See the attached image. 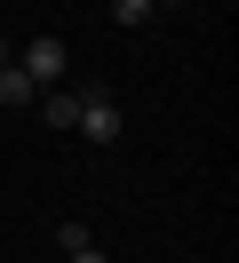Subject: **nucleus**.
I'll return each instance as SVG.
<instances>
[{
	"label": "nucleus",
	"mask_w": 239,
	"mask_h": 263,
	"mask_svg": "<svg viewBox=\"0 0 239 263\" xmlns=\"http://www.w3.org/2000/svg\"><path fill=\"white\" fill-rule=\"evenodd\" d=\"M80 136H96V144L120 136V96H112V88H88V96H80Z\"/></svg>",
	"instance_id": "nucleus-1"
},
{
	"label": "nucleus",
	"mask_w": 239,
	"mask_h": 263,
	"mask_svg": "<svg viewBox=\"0 0 239 263\" xmlns=\"http://www.w3.org/2000/svg\"><path fill=\"white\" fill-rule=\"evenodd\" d=\"M16 72H24L32 88H48V80H56V72H64V40H56V32H40V40H32V48H24V64H16Z\"/></svg>",
	"instance_id": "nucleus-2"
},
{
	"label": "nucleus",
	"mask_w": 239,
	"mask_h": 263,
	"mask_svg": "<svg viewBox=\"0 0 239 263\" xmlns=\"http://www.w3.org/2000/svg\"><path fill=\"white\" fill-rule=\"evenodd\" d=\"M40 120H48V128H80V96H72V88H56V96L40 104Z\"/></svg>",
	"instance_id": "nucleus-3"
},
{
	"label": "nucleus",
	"mask_w": 239,
	"mask_h": 263,
	"mask_svg": "<svg viewBox=\"0 0 239 263\" xmlns=\"http://www.w3.org/2000/svg\"><path fill=\"white\" fill-rule=\"evenodd\" d=\"M0 104H8V112H24V104H32V80H24L16 64H0Z\"/></svg>",
	"instance_id": "nucleus-4"
},
{
	"label": "nucleus",
	"mask_w": 239,
	"mask_h": 263,
	"mask_svg": "<svg viewBox=\"0 0 239 263\" xmlns=\"http://www.w3.org/2000/svg\"><path fill=\"white\" fill-rule=\"evenodd\" d=\"M56 247H64V255H80V247H96V239H88V223L72 215V223H56Z\"/></svg>",
	"instance_id": "nucleus-5"
},
{
	"label": "nucleus",
	"mask_w": 239,
	"mask_h": 263,
	"mask_svg": "<svg viewBox=\"0 0 239 263\" xmlns=\"http://www.w3.org/2000/svg\"><path fill=\"white\" fill-rule=\"evenodd\" d=\"M152 16V0H112V24H143Z\"/></svg>",
	"instance_id": "nucleus-6"
},
{
	"label": "nucleus",
	"mask_w": 239,
	"mask_h": 263,
	"mask_svg": "<svg viewBox=\"0 0 239 263\" xmlns=\"http://www.w3.org/2000/svg\"><path fill=\"white\" fill-rule=\"evenodd\" d=\"M72 263H112V255H104V247H80V255H72Z\"/></svg>",
	"instance_id": "nucleus-7"
},
{
	"label": "nucleus",
	"mask_w": 239,
	"mask_h": 263,
	"mask_svg": "<svg viewBox=\"0 0 239 263\" xmlns=\"http://www.w3.org/2000/svg\"><path fill=\"white\" fill-rule=\"evenodd\" d=\"M0 64H8V40H0Z\"/></svg>",
	"instance_id": "nucleus-8"
},
{
	"label": "nucleus",
	"mask_w": 239,
	"mask_h": 263,
	"mask_svg": "<svg viewBox=\"0 0 239 263\" xmlns=\"http://www.w3.org/2000/svg\"><path fill=\"white\" fill-rule=\"evenodd\" d=\"M152 8H159V0H152Z\"/></svg>",
	"instance_id": "nucleus-9"
}]
</instances>
